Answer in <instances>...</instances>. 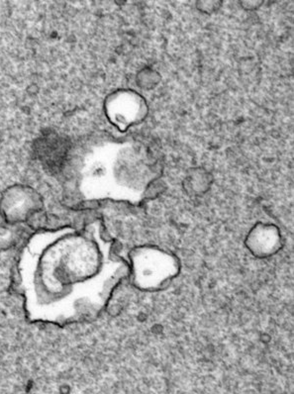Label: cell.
Segmentation results:
<instances>
[{
    "label": "cell",
    "mask_w": 294,
    "mask_h": 394,
    "mask_svg": "<svg viewBox=\"0 0 294 394\" xmlns=\"http://www.w3.org/2000/svg\"><path fill=\"white\" fill-rule=\"evenodd\" d=\"M134 268L142 284L156 286L173 274L175 264L166 254L151 250L136 256Z\"/></svg>",
    "instance_id": "cell-3"
},
{
    "label": "cell",
    "mask_w": 294,
    "mask_h": 394,
    "mask_svg": "<svg viewBox=\"0 0 294 394\" xmlns=\"http://www.w3.org/2000/svg\"><path fill=\"white\" fill-rule=\"evenodd\" d=\"M44 207L41 195L27 186L8 188L0 197L2 219L12 226L26 223Z\"/></svg>",
    "instance_id": "cell-2"
},
{
    "label": "cell",
    "mask_w": 294,
    "mask_h": 394,
    "mask_svg": "<svg viewBox=\"0 0 294 394\" xmlns=\"http://www.w3.org/2000/svg\"><path fill=\"white\" fill-rule=\"evenodd\" d=\"M100 265L97 246L83 236L59 232L35 236L23 251L20 266L31 316L52 322L66 319L74 286L95 276Z\"/></svg>",
    "instance_id": "cell-1"
}]
</instances>
